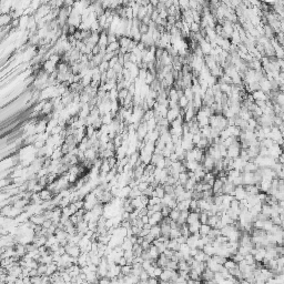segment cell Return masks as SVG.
I'll return each instance as SVG.
<instances>
[{"label":"cell","mask_w":284,"mask_h":284,"mask_svg":"<svg viewBox=\"0 0 284 284\" xmlns=\"http://www.w3.org/2000/svg\"><path fill=\"white\" fill-rule=\"evenodd\" d=\"M240 150H241V147H240V143H239V141L234 142L233 144H231L230 147L227 148V157L232 158V159L239 157V155H240Z\"/></svg>","instance_id":"obj_1"},{"label":"cell","mask_w":284,"mask_h":284,"mask_svg":"<svg viewBox=\"0 0 284 284\" xmlns=\"http://www.w3.org/2000/svg\"><path fill=\"white\" fill-rule=\"evenodd\" d=\"M246 195H248V193L244 189V186H236L234 188V199L240 201V200L246 198Z\"/></svg>","instance_id":"obj_2"},{"label":"cell","mask_w":284,"mask_h":284,"mask_svg":"<svg viewBox=\"0 0 284 284\" xmlns=\"http://www.w3.org/2000/svg\"><path fill=\"white\" fill-rule=\"evenodd\" d=\"M163 219L162 214H161V212H154L151 217L149 218V223L151 224V227L152 225H155V224H159V223L161 222V220Z\"/></svg>","instance_id":"obj_3"},{"label":"cell","mask_w":284,"mask_h":284,"mask_svg":"<svg viewBox=\"0 0 284 284\" xmlns=\"http://www.w3.org/2000/svg\"><path fill=\"white\" fill-rule=\"evenodd\" d=\"M199 215H200V213H198V212H195V211H190V212H189L188 218H186V223L189 225V224H192V223L198 222V221H199Z\"/></svg>","instance_id":"obj_4"},{"label":"cell","mask_w":284,"mask_h":284,"mask_svg":"<svg viewBox=\"0 0 284 284\" xmlns=\"http://www.w3.org/2000/svg\"><path fill=\"white\" fill-rule=\"evenodd\" d=\"M202 251L209 256H212L215 254V248H213V245H212L211 243H207V244L202 248Z\"/></svg>","instance_id":"obj_5"},{"label":"cell","mask_w":284,"mask_h":284,"mask_svg":"<svg viewBox=\"0 0 284 284\" xmlns=\"http://www.w3.org/2000/svg\"><path fill=\"white\" fill-rule=\"evenodd\" d=\"M150 234L152 235L154 239H157L158 236H160V235H161V227H160V225H159V224L152 225V227H151V229H150Z\"/></svg>","instance_id":"obj_6"},{"label":"cell","mask_w":284,"mask_h":284,"mask_svg":"<svg viewBox=\"0 0 284 284\" xmlns=\"http://www.w3.org/2000/svg\"><path fill=\"white\" fill-rule=\"evenodd\" d=\"M211 229H212V227H210L208 223H201V225H200V229H199V233L201 234V236H203V235H207Z\"/></svg>","instance_id":"obj_7"},{"label":"cell","mask_w":284,"mask_h":284,"mask_svg":"<svg viewBox=\"0 0 284 284\" xmlns=\"http://www.w3.org/2000/svg\"><path fill=\"white\" fill-rule=\"evenodd\" d=\"M223 266H224L225 269L231 270V269H235V268H238V263H235L232 259H227V261L223 263Z\"/></svg>","instance_id":"obj_8"},{"label":"cell","mask_w":284,"mask_h":284,"mask_svg":"<svg viewBox=\"0 0 284 284\" xmlns=\"http://www.w3.org/2000/svg\"><path fill=\"white\" fill-rule=\"evenodd\" d=\"M179 246H180V244L176 242V239H170V240H169L168 245H167V248L171 249V250H173V251H178L179 250Z\"/></svg>","instance_id":"obj_9"},{"label":"cell","mask_w":284,"mask_h":284,"mask_svg":"<svg viewBox=\"0 0 284 284\" xmlns=\"http://www.w3.org/2000/svg\"><path fill=\"white\" fill-rule=\"evenodd\" d=\"M181 235L180 227H171L170 233H169V238L170 239H176Z\"/></svg>","instance_id":"obj_10"},{"label":"cell","mask_w":284,"mask_h":284,"mask_svg":"<svg viewBox=\"0 0 284 284\" xmlns=\"http://www.w3.org/2000/svg\"><path fill=\"white\" fill-rule=\"evenodd\" d=\"M200 225H201V222H200V221H198V222H195V223H192V224H189L188 227H189L190 233L193 234V233H195V232H199Z\"/></svg>","instance_id":"obj_11"},{"label":"cell","mask_w":284,"mask_h":284,"mask_svg":"<svg viewBox=\"0 0 284 284\" xmlns=\"http://www.w3.org/2000/svg\"><path fill=\"white\" fill-rule=\"evenodd\" d=\"M179 215H180V211H179L176 208H174V209H171L170 210V213H169V218H170L172 221H176L179 218Z\"/></svg>","instance_id":"obj_12"},{"label":"cell","mask_w":284,"mask_h":284,"mask_svg":"<svg viewBox=\"0 0 284 284\" xmlns=\"http://www.w3.org/2000/svg\"><path fill=\"white\" fill-rule=\"evenodd\" d=\"M154 191L157 192V195L159 196L160 199L165 194V191H164V189H163V186H161V184H158V186H155Z\"/></svg>","instance_id":"obj_13"},{"label":"cell","mask_w":284,"mask_h":284,"mask_svg":"<svg viewBox=\"0 0 284 284\" xmlns=\"http://www.w3.org/2000/svg\"><path fill=\"white\" fill-rule=\"evenodd\" d=\"M211 258L213 259V260H214L218 264H222V265H223V263L227 261V258H224V256H222V255H218V254L212 255Z\"/></svg>","instance_id":"obj_14"},{"label":"cell","mask_w":284,"mask_h":284,"mask_svg":"<svg viewBox=\"0 0 284 284\" xmlns=\"http://www.w3.org/2000/svg\"><path fill=\"white\" fill-rule=\"evenodd\" d=\"M154 204H161V199L159 196H150L148 205H154Z\"/></svg>","instance_id":"obj_15"},{"label":"cell","mask_w":284,"mask_h":284,"mask_svg":"<svg viewBox=\"0 0 284 284\" xmlns=\"http://www.w3.org/2000/svg\"><path fill=\"white\" fill-rule=\"evenodd\" d=\"M201 138H202V135H201V133H200V132H198V133H194L193 137H192V143H193L194 145H196L198 143H199L200 140H201Z\"/></svg>","instance_id":"obj_16"},{"label":"cell","mask_w":284,"mask_h":284,"mask_svg":"<svg viewBox=\"0 0 284 284\" xmlns=\"http://www.w3.org/2000/svg\"><path fill=\"white\" fill-rule=\"evenodd\" d=\"M148 186H149V183H148L147 181H141V182H139V184L137 186V188L139 189L141 192H143L145 189L148 188Z\"/></svg>","instance_id":"obj_17"},{"label":"cell","mask_w":284,"mask_h":284,"mask_svg":"<svg viewBox=\"0 0 284 284\" xmlns=\"http://www.w3.org/2000/svg\"><path fill=\"white\" fill-rule=\"evenodd\" d=\"M162 271H163V269L161 268V266H159V265H157V266H154V271H153V274H154V277H158L159 279V277L161 275V273H162Z\"/></svg>","instance_id":"obj_18"},{"label":"cell","mask_w":284,"mask_h":284,"mask_svg":"<svg viewBox=\"0 0 284 284\" xmlns=\"http://www.w3.org/2000/svg\"><path fill=\"white\" fill-rule=\"evenodd\" d=\"M155 167H157V168H160V169L165 168V167H164V157L161 158L160 160H159L157 163H155Z\"/></svg>","instance_id":"obj_19"},{"label":"cell","mask_w":284,"mask_h":284,"mask_svg":"<svg viewBox=\"0 0 284 284\" xmlns=\"http://www.w3.org/2000/svg\"><path fill=\"white\" fill-rule=\"evenodd\" d=\"M140 220H141V222L143 223V224H145V223H149V217H148L147 214L140 217Z\"/></svg>","instance_id":"obj_20"}]
</instances>
